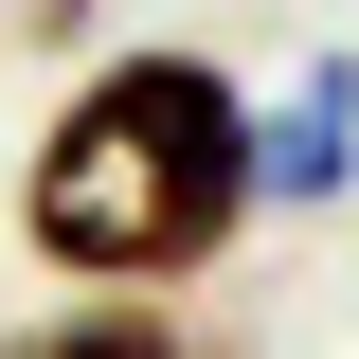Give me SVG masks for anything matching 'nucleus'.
<instances>
[{
  "label": "nucleus",
  "instance_id": "nucleus-4",
  "mask_svg": "<svg viewBox=\"0 0 359 359\" xmlns=\"http://www.w3.org/2000/svg\"><path fill=\"white\" fill-rule=\"evenodd\" d=\"M90 18H108V0H18V54H72Z\"/></svg>",
  "mask_w": 359,
  "mask_h": 359
},
{
  "label": "nucleus",
  "instance_id": "nucleus-2",
  "mask_svg": "<svg viewBox=\"0 0 359 359\" xmlns=\"http://www.w3.org/2000/svg\"><path fill=\"white\" fill-rule=\"evenodd\" d=\"M252 162L287 216H323V198H359V54H306L287 90H252Z\"/></svg>",
  "mask_w": 359,
  "mask_h": 359
},
{
  "label": "nucleus",
  "instance_id": "nucleus-3",
  "mask_svg": "<svg viewBox=\"0 0 359 359\" xmlns=\"http://www.w3.org/2000/svg\"><path fill=\"white\" fill-rule=\"evenodd\" d=\"M0 359H216L162 287H54L36 323H0Z\"/></svg>",
  "mask_w": 359,
  "mask_h": 359
},
{
  "label": "nucleus",
  "instance_id": "nucleus-1",
  "mask_svg": "<svg viewBox=\"0 0 359 359\" xmlns=\"http://www.w3.org/2000/svg\"><path fill=\"white\" fill-rule=\"evenodd\" d=\"M0 216H18V252H36L54 287H162V306H180V287H216V269L252 252V216H269L252 90H233L198 36L90 54V72L36 108Z\"/></svg>",
  "mask_w": 359,
  "mask_h": 359
}]
</instances>
